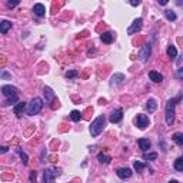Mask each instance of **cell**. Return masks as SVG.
I'll return each mask as SVG.
<instances>
[{
  "label": "cell",
  "mask_w": 183,
  "mask_h": 183,
  "mask_svg": "<svg viewBox=\"0 0 183 183\" xmlns=\"http://www.w3.org/2000/svg\"><path fill=\"white\" fill-rule=\"evenodd\" d=\"M180 99H182V96H177L176 99H169L168 103H166V110H164V117H166V123L169 124V126H172L173 122H175V115H176V103L177 102H180Z\"/></svg>",
  "instance_id": "1"
},
{
  "label": "cell",
  "mask_w": 183,
  "mask_h": 183,
  "mask_svg": "<svg viewBox=\"0 0 183 183\" xmlns=\"http://www.w3.org/2000/svg\"><path fill=\"white\" fill-rule=\"evenodd\" d=\"M105 123H106V117L103 115L97 116L96 119L92 122V124H90V135L93 136V137H97V136L100 135L102 132H103V127H105Z\"/></svg>",
  "instance_id": "2"
},
{
  "label": "cell",
  "mask_w": 183,
  "mask_h": 183,
  "mask_svg": "<svg viewBox=\"0 0 183 183\" xmlns=\"http://www.w3.org/2000/svg\"><path fill=\"white\" fill-rule=\"evenodd\" d=\"M41 107H43V100H41L40 97H34V99H32V102H30L29 105H27V115H30V116L37 115L41 110Z\"/></svg>",
  "instance_id": "3"
},
{
  "label": "cell",
  "mask_w": 183,
  "mask_h": 183,
  "mask_svg": "<svg viewBox=\"0 0 183 183\" xmlns=\"http://www.w3.org/2000/svg\"><path fill=\"white\" fill-rule=\"evenodd\" d=\"M62 175V170L60 169H56V168H47L43 173V179H45V183H52L53 180L59 177Z\"/></svg>",
  "instance_id": "4"
},
{
  "label": "cell",
  "mask_w": 183,
  "mask_h": 183,
  "mask_svg": "<svg viewBox=\"0 0 183 183\" xmlns=\"http://www.w3.org/2000/svg\"><path fill=\"white\" fill-rule=\"evenodd\" d=\"M150 54H152V46H150V43H149V45L142 46L140 52H139V60L145 63V62H147V60H149Z\"/></svg>",
  "instance_id": "5"
},
{
  "label": "cell",
  "mask_w": 183,
  "mask_h": 183,
  "mask_svg": "<svg viewBox=\"0 0 183 183\" xmlns=\"http://www.w3.org/2000/svg\"><path fill=\"white\" fill-rule=\"evenodd\" d=\"M2 93L4 94V96L7 97H17V94H19V89L15 86H11V85H4L3 87H2Z\"/></svg>",
  "instance_id": "6"
},
{
  "label": "cell",
  "mask_w": 183,
  "mask_h": 183,
  "mask_svg": "<svg viewBox=\"0 0 183 183\" xmlns=\"http://www.w3.org/2000/svg\"><path fill=\"white\" fill-rule=\"evenodd\" d=\"M136 123H137L139 129L145 130L146 127L149 126V123H150L149 116H146V115H137V117H136Z\"/></svg>",
  "instance_id": "7"
},
{
  "label": "cell",
  "mask_w": 183,
  "mask_h": 183,
  "mask_svg": "<svg viewBox=\"0 0 183 183\" xmlns=\"http://www.w3.org/2000/svg\"><path fill=\"white\" fill-rule=\"evenodd\" d=\"M142 26H143V19H142V17H139V19H136L135 22L132 23V26L127 29V34H135V33H137L139 30L142 29Z\"/></svg>",
  "instance_id": "8"
},
{
  "label": "cell",
  "mask_w": 183,
  "mask_h": 183,
  "mask_svg": "<svg viewBox=\"0 0 183 183\" xmlns=\"http://www.w3.org/2000/svg\"><path fill=\"white\" fill-rule=\"evenodd\" d=\"M124 75H122V73H116V75L112 76V79H110V86L112 87H117V86H122L124 82Z\"/></svg>",
  "instance_id": "9"
},
{
  "label": "cell",
  "mask_w": 183,
  "mask_h": 183,
  "mask_svg": "<svg viewBox=\"0 0 183 183\" xmlns=\"http://www.w3.org/2000/svg\"><path fill=\"white\" fill-rule=\"evenodd\" d=\"M122 119H123V110H122V109H115V110L110 113V117H109L110 123H119Z\"/></svg>",
  "instance_id": "10"
},
{
  "label": "cell",
  "mask_w": 183,
  "mask_h": 183,
  "mask_svg": "<svg viewBox=\"0 0 183 183\" xmlns=\"http://www.w3.org/2000/svg\"><path fill=\"white\" fill-rule=\"evenodd\" d=\"M45 94H46V103H47V106L52 107V103H53V100L56 99V94H54V92L49 86L45 87Z\"/></svg>",
  "instance_id": "11"
},
{
  "label": "cell",
  "mask_w": 183,
  "mask_h": 183,
  "mask_svg": "<svg viewBox=\"0 0 183 183\" xmlns=\"http://www.w3.org/2000/svg\"><path fill=\"white\" fill-rule=\"evenodd\" d=\"M117 176H119L120 179H129L132 176V169H129V168H120V169H117Z\"/></svg>",
  "instance_id": "12"
},
{
  "label": "cell",
  "mask_w": 183,
  "mask_h": 183,
  "mask_svg": "<svg viewBox=\"0 0 183 183\" xmlns=\"http://www.w3.org/2000/svg\"><path fill=\"white\" fill-rule=\"evenodd\" d=\"M33 11H34V15H36V16H39V17H43V16H45V13H46V7L41 3H36L33 6Z\"/></svg>",
  "instance_id": "13"
},
{
  "label": "cell",
  "mask_w": 183,
  "mask_h": 183,
  "mask_svg": "<svg viewBox=\"0 0 183 183\" xmlns=\"http://www.w3.org/2000/svg\"><path fill=\"white\" fill-rule=\"evenodd\" d=\"M149 79L152 80V82H155V83H160L162 80H163V76H162L159 72H156V70H150L149 72Z\"/></svg>",
  "instance_id": "14"
},
{
  "label": "cell",
  "mask_w": 183,
  "mask_h": 183,
  "mask_svg": "<svg viewBox=\"0 0 183 183\" xmlns=\"http://www.w3.org/2000/svg\"><path fill=\"white\" fill-rule=\"evenodd\" d=\"M26 109H27L26 103H24V102H20V103H17V105L13 107V112H15L17 116H22L23 113H24V110H26Z\"/></svg>",
  "instance_id": "15"
},
{
  "label": "cell",
  "mask_w": 183,
  "mask_h": 183,
  "mask_svg": "<svg viewBox=\"0 0 183 183\" xmlns=\"http://www.w3.org/2000/svg\"><path fill=\"white\" fill-rule=\"evenodd\" d=\"M10 29H11V22H9V20H2L0 22V33L2 34H6Z\"/></svg>",
  "instance_id": "16"
},
{
  "label": "cell",
  "mask_w": 183,
  "mask_h": 183,
  "mask_svg": "<svg viewBox=\"0 0 183 183\" xmlns=\"http://www.w3.org/2000/svg\"><path fill=\"white\" fill-rule=\"evenodd\" d=\"M137 143H139V147H140L143 152H146V150H149V149H150V142H149V139L142 137V139H139V140H137Z\"/></svg>",
  "instance_id": "17"
},
{
  "label": "cell",
  "mask_w": 183,
  "mask_h": 183,
  "mask_svg": "<svg viewBox=\"0 0 183 183\" xmlns=\"http://www.w3.org/2000/svg\"><path fill=\"white\" fill-rule=\"evenodd\" d=\"M100 40L103 41V43H106V45H110L113 41V34L110 33V32H105V33L100 36Z\"/></svg>",
  "instance_id": "18"
},
{
  "label": "cell",
  "mask_w": 183,
  "mask_h": 183,
  "mask_svg": "<svg viewBox=\"0 0 183 183\" xmlns=\"http://www.w3.org/2000/svg\"><path fill=\"white\" fill-rule=\"evenodd\" d=\"M146 107H147V110H149V113H153L155 110L157 109V103L155 99H149L147 100V105H146Z\"/></svg>",
  "instance_id": "19"
},
{
  "label": "cell",
  "mask_w": 183,
  "mask_h": 183,
  "mask_svg": "<svg viewBox=\"0 0 183 183\" xmlns=\"http://www.w3.org/2000/svg\"><path fill=\"white\" fill-rule=\"evenodd\" d=\"M97 160L100 162V163H103V164H109V163H110V160H112V157L107 156V155L99 153V155H97Z\"/></svg>",
  "instance_id": "20"
},
{
  "label": "cell",
  "mask_w": 183,
  "mask_h": 183,
  "mask_svg": "<svg viewBox=\"0 0 183 183\" xmlns=\"http://www.w3.org/2000/svg\"><path fill=\"white\" fill-rule=\"evenodd\" d=\"M172 139L175 140L176 143H177V146H183V133H180V132H176V133H173Z\"/></svg>",
  "instance_id": "21"
},
{
  "label": "cell",
  "mask_w": 183,
  "mask_h": 183,
  "mask_svg": "<svg viewBox=\"0 0 183 183\" xmlns=\"http://www.w3.org/2000/svg\"><path fill=\"white\" fill-rule=\"evenodd\" d=\"M16 152H17V153H19L20 159H22V162H23V164H24V166H26V164L29 163V157H27V155L24 153V152H23V150L20 149V147H17V149H16Z\"/></svg>",
  "instance_id": "22"
},
{
  "label": "cell",
  "mask_w": 183,
  "mask_h": 183,
  "mask_svg": "<svg viewBox=\"0 0 183 183\" xmlns=\"http://www.w3.org/2000/svg\"><path fill=\"white\" fill-rule=\"evenodd\" d=\"M70 119L73 120V122H80V120H82V113L79 112V110H72Z\"/></svg>",
  "instance_id": "23"
},
{
  "label": "cell",
  "mask_w": 183,
  "mask_h": 183,
  "mask_svg": "<svg viewBox=\"0 0 183 183\" xmlns=\"http://www.w3.org/2000/svg\"><path fill=\"white\" fill-rule=\"evenodd\" d=\"M168 56L169 57H172V59H175L176 56H177V49H176V46L170 45L168 47Z\"/></svg>",
  "instance_id": "24"
},
{
  "label": "cell",
  "mask_w": 183,
  "mask_h": 183,
  "mask_svg": "<svg viewBox=\"0 0 183 183\" xmlns=\"http://www.w3.org/2000/svg\"><path fill=\"white\" fill-rule=\"evenodd\" d=\"M164 16H166V19L169 22H173V20L177 19V16H176V13L173 10H164Z\"/></svg>",
  "instance_id": "25"
},
{
  "label": "cell",
  "mask_w": 183,
  "mask_h": 183,
  "mask_svg": "<svg viewBox=\"0 0 183 183\" xmlns=\"http://www.w3.org/2000/svg\"><path fill=\"white\" fill-rule=\"evenodd\" d=\"M175 169L177 172H183V159L182 157H177L175 160Z\"/></svg>",
  "instance_id": "26"
},
{
  "label": "cell",
  "mask_w": 183,
  "mask_h": 183,
  "mask_svg": "<svg viewBox=\"0 0 183 183\" xmlns=\"http://www.w3.org/2000/svg\"><path fill=\"white\" fill-rule=\"evenodd\" d=\"M133 168H135L136 172H143V169H145V163H142V162L136 160L135 163H133Z\"/></svg>",
  "instance_id": "27"
},
{
  "label": "cell",
  "mask_w": 183,
  "mask_h": 183,
  "mask_svg": "<svg viewBox=\"0 0 183 183\" xmlns=\"http://www.w3.org/2000/svg\"><path fill=\"white\" fill-rule=\"evenodd\" d=\"M157 159V153H149L145 155V160H156Z\"/></svg>",
  "instance_id": "28"
},
{
  "label": "cell",
  "mask_w": 183,
  "mask_h": 183,
  "mask_svg": "<svg viewBox=\"0 0 183 183\" xmlns=\"http://www.w3.org/2000/svg\"><path fill=\"white\" fill-rule=\"evenodd\" d=\"M77 76V70H69V72H66V77H69V79H73V77H76Z\"/></svg>",
  "instance_id": "29"
},
{
  "label": "cell",
  "mask_w": 183,
  "mask_h": 183,
  "mask_svg": "<svg viewBox=\"0 0 183 183\" xmlns=\"http://www.w3.org/2000/svg\"><path fill=\"white\" fill-rule=\"evenodd\" d=\"M17 102V97H9L7 100L3 103V106H9V105H11V103H16Z\"/></svg>",
  "instance_id": "30"
},
{
  "label": "cell",
  "mask_w": 183,
  "mask_h": 183,
  "mask_svg": "<svg viewBox=\"0 0 183 183\" xmlns=\"http://www.w3.org/2000/svg\"><path fill=\"white\" fill-rule=\"evenodd\" d=\"M36 177H37V173L34 172V170H33V172H30V176H29L30 182H32V183H34V182H36Z\"/></svg>",
  "instance_id": "31"
},
{
  "label": "cell",
  "mask_w": 183,
  "mask_h": 183,
  "mask_svg": "<svg viewBox=\"0 0 183 183\" xmlns=\"http://www.w3.org/2000/svg\"><path fill=\"white\" fill-rule=\"evenodd\" d=\"M17 4H19V2H17V0H16V2H7V7H16V6H17Z\"/></svg>",
  "instance_id": "32"
},
{
  "label": "cell",
  "mask_w": 183,
  "mask_h": 183,
  "mask_svg": "<svg viewBox=\"0 0 183 183\" xmlns=\"http://www.w3.org/2000/svg\"><path fill=\"white\" fill-rule=\"evenodd\" d=\"M7 152H9V147H6V146H0V155L7 153Z\"/></svg>",
  "instance_id": "33"
},
{
  "label": "cell",
  "mask_w": 183,
  "mask_h": 183,
  "mask_svg": "<svg viewBox=\"0 0 183 183\" xmlns=\"http://www.w3.org/2000/svg\"><path fill=\"white\" fill-rule=\"evenodd\" d=\"M130 4L136 7V6H139V4H140V2H139V0H132V2H130Z\"/></svg>",
  "instance_id": "34"
},
{
  "label": "cell",
  "mask_w": 183,
  "mask_h": 183,
  "mask_svg": "<svg viewBox=\"0 0 183 183\" xmlns=\"http://www.w3.org/2000/svg\"><path fill=\"white\" fill-rule=\"evenodd\" d=\"M159 4H162V6L168 4V0H159Z\"/></svg>",
  "instance_id": "35"
},
{
  "label": "cell",
  "mask_w": 183,
  "mask_h": 183,
  "mask_svg": "<svg viewBox=\"0 0 183 183\" xmlns=\"http://www.w3.org/2000/svg\"><path fill=\"white\" fill-rule=\"evenodd\" d=\"M168 183H179V182H177V180H175V179H172V180H169Z\"/></svg>",
  "instance_id": "36"
}]
</instances>
